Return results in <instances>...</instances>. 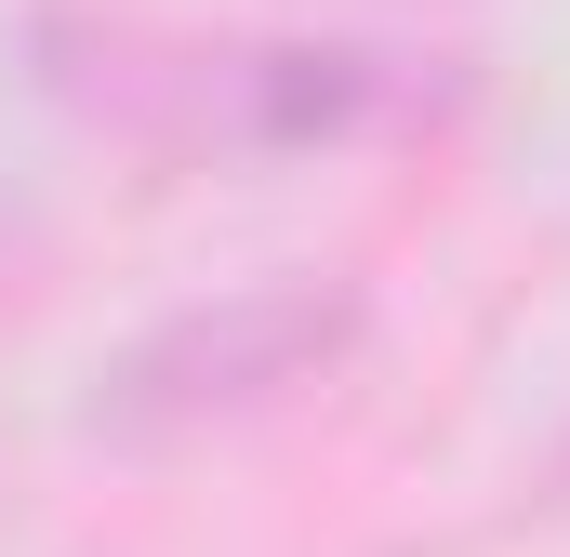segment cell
I'll use <instances>...</instances> for the list:
<instances>
[{
    "mask_svg": "<svg viewBox=\"0 0 570 557\" xmlns=\"http://www.w3.org/2000/svg\"><path fill=\"white\" fill-rule=\"evenodd\" d=\"M53 94L80 120L173 159H292L451 107V53L399 40H159V27H53Z\"/></svg>",
    "mask_w": 570,
    "mask_h": 557,
    "instance_id": "6da1fadb",
    "label": "cell"
},
{
    "mask_svg": "<svg viewBox=\"0 0 570 557\" xmlns=\"http://www.w3.org/2000/svg\"><path fill=\"white\" fill-rule=\"evenodd\" d=\"M372 292L345 266H279V278H239V292H199L173 319H146L134 345L94 372L80 424L107 451H173V438H213L239 412H279L292 385H318L345 345H358Z\"/></svg>",
    "mask_w": 570,
    "mask_h": 557,
    "instance_id": "7a4b0ae2",
    "label": "cell"
}]
</instances>
